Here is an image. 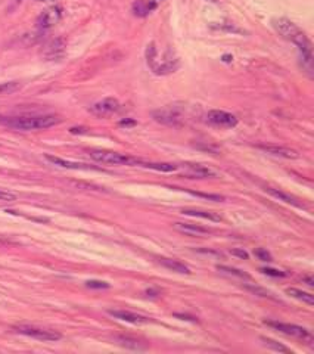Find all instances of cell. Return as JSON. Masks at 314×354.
Segmentation results:
<instances>
[{
	"mask_svg": "<svg viewBox=\"0 0 314 354\" xmlns=\"http://www.w3.org/2000/svg\"><path fill=\"white\" fill-rule=\"evenodd\" d=\"M275 30L285 38L292 41L301 54V59H302V67L307 68V71L311 74V65H313V47H311V41L308 40V37L305 36V33L296 27L291 19L288 18H275L272 21Z\"/></svg>",
	"mask_w": 314,
	"mask_h": 354,
	"instance_id": "6da1fadb",
	"label": "cell"
},
{
	"mask_svg": "<svg viewBox=\"0 0 314 354\" xmlns=\"http://www.w3.org/2000/svg\"><path fill=\"white\" fill-rule=\"evenodd\" d=\"M61 123V118L58 115H27V117H15L9 118L5 121L6 126L15 129V130H22V131H33V130H44L50 129L56 124Z\"/></svg>",
	"mask_w": 314,
	"mask_h": 354,
	"instance_id": "7a4b0ae2",
	"label": "cell"
},
{
	"mask_svg": "<svg viewBox=\"0 0 314 354\" xmlns=\"http://www.w3.org/2000/svg\"><path fill=\"white\" fill-rule=\"evenodd\" d=\"M90 157L102 164H108V166H142V160L126 155V154H120V152H114V150H102V149H94L90 150Z\"/></svg>",
	"mask_w": 314,
	"mask_h": 354,
	"instance_id": "3957f363",
	"label": "cell"
},
{
	"mask_svg": "<svg viewBox=\"0 0 314 354\" xmlns=\"http://www.w3.org/2000/svg\"><path fill=\"white\" fill-rule=\"evenodd\" d=\"M266 325L270 326V328L277 329L279 332H282V334H285V335L298 338V339H301L302 342H305V344H308V345L313 347V335L310 334L308 329H305V328H302V326L291 325V323H282V322H266Z\"/></svg>",
	"mask_w": 314,
	"mask_h": 354,
	"instance_id": "277c9868",
	"label": "cell"
},
{
	"mask_svg": "<svg viewBox=\"0 0 314 354\" xmlns=\"http://www.w3.org/2000/svg\"><path fill=\"white\" fill-rule=\"evenodd\" d=\"M14 331L17 334L38 339V341H58L62 338V335L56 331H50V329H43V328H37V326H28V325H21V326H15Z\"/></svg>",
	"mask_w": 314,
	"mask_h": 354,
	"instance_id": "5b68a950",
	"label": "cell"
},
{
	"mask_svg": "<svg viewBox=\"0 0 314 354\" xmlns=\"http://www.w3.org/2000/svg\"><path fill=\"white\" fill-rule=\"evenodd\" d=\"M206 121L213 126L217 127H224V129H232L238 124V118L227 112V111H222V110H213L206 114Z\"/></svg>",
	"mask_w": 314,
	"mask_h": 354,
	"instance_id": "8992f818",
	"label": "cell"
},
{
	"mask_svg": "<svg viewBox=\"0 0 314 354\" xmlns=\"http://www.w3.org/2000/svg\"><path fill=\"white\" fill-rule=\"evenodd\" d=\"M120 110V102L115 97H105L90 107V112L96 117H108Z\"/></svg>",
	"mask_w": 314,
	"mask_h": 354,
	"instance_id": "52a82bcc",
	"label": "cell"
},
{
	"mask_svg": "<svg viewBox=\"0 0 314 354\" xmlns=\"http://www.w3.org/2000/svg\"><path fill=\"white\" fill-rule=\"evenodd\" d=\"M62 17V9L59 6L49 8L47 11L41 12V15L37 18V27L40 30H47L50 27H54Z\"/></svg>",
	"mask_w": 314,
	"mask_h": 354,
	"instance_id": "ba28073f",
	"label": "cell"
},
{
	"mask_svg": "<svg viewBox=\"0 0 314 354\" xmlns=\"http://www.w3.org/2000/svg\"><path fill=\"white\" fill-rule=\"evenodd\" d=\"M258 149H261L263 152L273 155V157H280V158H288V160H295L298 158V152L291 148H285V146H277V145H258Z\"/></svg>",
	"mask_w": 314,
	"mask_h": 354,
	"instance_id": "9c48e42d",
	"label": "cell"
},
{
	"mask_svg": "<svg viewBox=\"0 0 314 354\" xmlns=\"http://www.w3.org/2000/svg\"><path fill=\"white\" fill-rule=\"evenodd\" d=\"M108 313L118 319V320H123V322H129V323H134V325H143V323H149L150 319L146 317V316H142V315H137V313H133V312H129V310H108Z\"/></svg>",
	"mask_w": 314,
	"mask_h": 354,
	"instance_id": "30bf717a",
	"label": "cell"
},
{
	"mask_svg": "<svg viewBox=\"0 0 314 354\" xmlns=\"http://www.w3.org/2000/svg\"><path fill=\"white\" fill-rule=\"evenodd\" d=\"M64 52H65V40L64 38H55L46 46L43 55L49 61H55V59L62 58Z\"/></svg>",
	"mask_w": 314,
	"mask_h": 354,
	"instance_id": "8fae6325",
	"label": "cell"
},
{
	"mask_svg": "<svg viewBox=\"0 0 314 354\" xmlns=\"http://www.w3.org/2000/svg\"><path fill=\"white\" fill-rule=\"evenodd\" d=\"M174 229L179 230L180 233L190 235V236H206L211 233V229L203 227L201 224H193V223H174Z\"/></svg>",
	"mask_w": 314,
	"mask_h": 354,
	"instance_id": "7c38bea8",
	"label": "cell"
},
{
	"mask_svg": "<svg viewBox=\"0 0 314 354\" xmlns=\"http://www.w3.org/2000/svg\"><path fill=\"white\" fill-rule=\"evenodd\" d=\"M46 160L49 163H52L54 166L62 167V168H70V170H99L97 167H92L89 164H83V163H73V161H67L64 158L59 157H54V155H46Z\"/></svg>",
	"mask_w": 314,
	"mask_h": 354,
	"instance_id": "4fadbf2b",
	"label": "cell"
},
{
	"mask_svg": "<svg viewBox=\"0 0 314 354\" xmlns=\"http://www.w3.org/2000/svg\"><path fill=\"white\" fill-rule=\"evenodd\" d=\"M264 190H266L269 195H272L273 198H276V199L285 202V204L294 205V207H296V208H305L304 204H301V202H299V199L295 198V196H292L291 193H286V192H283V190H280V189H275V187H266Z\"/></svg>",
	"mask_w": 314,
	"mask_h": 354,
	"instance_id": "5bb4252c",
	"label": "cell"
},
{
	"mask_svg": "<svg viewBox=\"0 0 314 354\" xmlns=\"http://www.w3.org/2000/svg\"><path fill=\"white\" fill-rule=\"evenodd\" d=\"M185 168L187 170V176L193 179H203V177H213L214 171L201 166V164H185Z\"/></svg>",
	"mask_w": 314,
	"mask_h": 354,
	"instance_id": "9a60e30c",
	"label": "cell"
},
{
	"mask_svg": "<svg viewBox=\"0 0 314 354\" xmlns=\"http://www.w3.org/2000/svg\"><path fill=\"white\" fill-rule=\"evenodd\" d=\"M156 9V3L152 0H137L133 3V14L136 17H146Z\"/></svg>",
	"mask_w": 314,
	"mask_h": 354,
	"instance_id": "2e32d148",
	"label": "cell"
},
{
	"mask_svg": "<svg viewBox=\"0 0 314 354\" xmlns=\"http://www.w3.org/2000/svg\"><path fill=\"white\" fill-rule=\"evenodd\" d=\"M153 118L160 123L164 124H170V126H176L180 121V115L173 112L171 110H164V111H155L153 112Z\"/></svg>",
	"mask_w": 314,
	"mask_h": 354,
	"instance_id": "e0dca14e",
	"label": "cell"
},
{
	"mask_svg": "<svg viewBox=\"0 0 314 354\" xmlns=\"http://www.w3.org/2000/svg\"><path fill=\"white\" fill-rule=\"evenodd\" d=\"M182 214L192 216V217H199V219H205V220H209V222H222V216H219L217 213H213V211H205V210L185 208V210H182Z\"/></svg>",
	"mask_w": 314,
	"mask_h": 354,
	"instance_id": "ac0fdd59",
	"label": "cell"
},
{
	"mask_svg": "<svg viewBox=\"0 0 314 354\" xmlns=\"http://www.w3.org/2000/svg\"><path fill=\"white\" fill-rule=\"evenodd\" d=\"M160 263H161L164 267H167V269H170V270H173V272L183 273V275H190V269H189L186 264L180 263L179 260H171V259H160Z\"/></svg>",
	"mask_w": 314,
	"mask_h": 354,
	"instance_id": "d6986e66",
	"label": "cell"
},
{
	"mask_svg": "<svg viewBox=\"0 0 314 354\" xmlns=\"http://www.w3.org/2000/svg\"><path fill=\"white\" fill-rule=\"evenodd\" d=\"M286 294L294 297V298H296V299H299V301H302V302H305V304H308V306H314V297L310 292H304V291L296 289V288H288Z\"/></svg>",
	"mask_w": 314,
	"mask_h": 354,
	"instance_id": "ffe728a7",
	"label": "cell"
},
{
	"mask_svg": "<svg viewBox=\"0 0 314 354\" xmlns=\"http://www.w3.org/2000/svg\"><path fill=\"white\" fill-rule=\"evenodd\" d=\"M140 167H146V168H152L156 171H164V173H171L176 171L179 168V166L176 164H168V163H142Z\"/></svg>",
	"mask_w": 314,
	"mask_h": 354,
	"instance_id": "44dd1931",
	"label": "cell"
},
{
	"mask_svg": "<svg viewBox=\"0 0 314 354\" xmlns=\"http://www.w3.org/2000/svg\"><path fill=\"white\" fill-rule=\"evenodd\" d=\"M115 341H117L120 345H123V347H126V348H130V350H136V351H142V350H145V345H142L137 339H133V338H129V336H123V335H120V336H115Z\"/></svg>",
	"mask_w": 314,
	"mask_h": 354,
	"instance_id": "7402d4cb",
	"label": "cell"
},
{
	"mask_svg": "<svg viewBox=\"0 0 314 354\" xmlns=\"http://www.w3.org/2000/svg\"><path fill=\"white\" fill-rule=\"evenodd\" d=\"M217 270L222 272V273H226V275H230V276H236V278H240V279H246L249 280V275L239 270V269H235V267H229V266H217Z\"/></svg>",
	"mask_w": 314,
	"mask_h": 354,
	"instance_id": "603a6c76",
	"label": "cell"
},
{
	"mask_svg": "<svg viewBox=\"0 0 314 354\" xmlns=\"http://www.w3.org/2000/svg\"><path fill=\"white\" fill-rule=\"evenodd\" d=\"M261 341H263V344L266 345V347H269V348H272V350H275V351H280V353H291V350L288 348V347H285V345H282V344H279L277 341H275V339H270V338H261Z\"/></svg>",
	"mask_w": 314,
	"mask_h": 354,
	"instance_id": "cb8c5ba5",
	"label": "cell"
},
{
	"mask_svg": "<svg viewBox=\"0 0 314 354\" xmlns=\"http://www.w3.org/2000/svg\"><path fill=\"white\" fill-rule=\"evenodd\" d=\"M21 83L18 81H8V83H0V94H11L19 90Z\"/></svg>",
	"mask_w": 314,
	"mask_h": 354,
	"instance_id": "d4e9b609",
	"label": "cell"
},
{
	"mask_svg": "<svg viewBox=\"0 0 314 354\" xmlns=\"http://www.w3.org/2000/svg\"><path fill=\"white\" fill-rule=\"evenodd\" d=\"M254 256H255L258 260H261V261H273L272 254H270V252H269L267 249H263V248L255 249V251H254Z\"/></svg>",
	"mask_w": 314,
	"mask_h": 354,
	"instance_id": "484cf974",
	"label": "cell"
},
{
	"mask_svg": "<svg viewBox=\"0 0 314 354\" xmlns=\"http://www.w3.org/2000/svg\"><path fill=\"white\" fill-rule=\"evenodd\" d=\"M246 289H249L251 292H254L255 295H259V297H266V298H275L272 292L259 288V286H252V285H246Z\"/></svg>",
	"mask_w": 314,
	"mask_h": 354,
	"instance_id": "4316f807",
	"label": "cell"
},
{
	"mask_svg": "<svg viewBox=\"0 0 314 354\" xmlns=\"http://www.w3.org/2000/svg\"><path fill=\"white\" fill-rule=\"evenodd\" d=\"M86 286L92 288V289H108L111 285L108 282H103V280H87Z\"/></svg>",
	"mask_w": 314,
	"mask_h": 354,
	"instance_id": "83f0119b",
	"label": "cell"
},
{
	"mask_svg": "<svg viewBox=\"0 0 314 354\" xmlns=\"http://www.w3.org/2000/svg\"><path fill=\"white\" fill-rule=\"evenodd\" d=\"M261 273H264L267 276H273V278H285L286 273L282 272V270H276V269H270V267H263V269H259Z\"/></svg>",
	"mask_w": 314,
	"mask_h": 354,
	"instance_id": "f1b7e54d",
	"label": "cell"
},
{
	"mask_svg": "<svg viewBox=\"0 0 314 354\" xmlns=\"http://www.w3.org/2000/svg\"><path fill=\"white\" fill-rule=\"evenodd\" d=\"M190 193L192 195H196V196H201V198H206L209 201H216V202H222V201L226 199L222 195H213V193H201V192H190Z\"/></svg>",
	"mask_w": 314,
	"mask_h": 354,
	"instance_id": "f546056e",
	"label": "cell"
},
{
	"mask_svg": "<svg viewBox=\"0 0 314 354\" xmlns=\"http://www.w3.org/2000/svg\"><path fill=\"white\" fill-rule=\"evenodd\" d=\"M15 193L8 192L5 189H0V201H15Z\"/></svg>",
	"mask_w": 314,
	"mask_h": 354,
	"instance_id": "4dcf8cb0",
	"label": "cell"
},
{
	"mask_svg": "<svg viewBox=\"0 0 314 354\" xmlns=\"http://www.w3.org/2000/svg\"><path fill=\"white\" fill-rule=\"evenodd\" d=\"M230 254L232 256H236V257H240V259H243V260H248V252L246 251H243V249H232L230 251Z\"/></svg>",
	"mask_w": 314,
	"mask_h": 354,
	"instance_id": "1f68e13d",
	"label": "cell"
},
{
	"mask_svg": "<svg viewBox=\"0 0 314 354\" xmlns=\"http://www.w3.org/2000/svg\"><path fill=\"white\" fill-rule=\"evenodd\" d=\"M11 243H14V241H11V239H6L5 236H0V245H11Z\"/></svg>",
	"mask_w": 314,
	"mask_h": 354,
	"instance_id": "d6a6232c",
	"label": "cell"
},
{
	"mask_svg": "<svg viewBox=\"0 0 314 354\" xmlns=\"http://www.w3.org/2000/svg\"><path fill=\"white\" fill-rule=\"evenodd\" d=\"M304 279V282L308 285V286H314V280H313V278H310V276H305V278H302Z\"/></svg>",
	"mask_w": 314,
	"mask_h": 354,
	"instance_id": "836d02e7",
	"label": "cell"
},
{
	"mask_svg": "<svg viewBox=\"0 0 314 354\" xmlns=\"http://www.w3.org/2000/svg\"><path fill=\"white\" fill-rule=\"evenodd\" d=\"M120 124H121V126H130V124H134V121H130V120H123V121H120Z\"/></svg>",
	"mask_w": 314,
	"mask_h": 354,
	"instance_id": "e575fe53",
	"label": "cell"
},
{
	"mask_svg": "<svg viewBox=\"0 0 314 354\" xmlns=\"http://www.w3.org/2000/svg\"><path fill=\"white\" fill-rule=\"evenodd\" d=\"M206 2H213V3H216V2H217V0H206Z\"/></svg>",
	"mask_w": 314,
	"mask_h": 354,
	"instance_id": "d590c367",
	"label": "cell"
}]
</instances>
